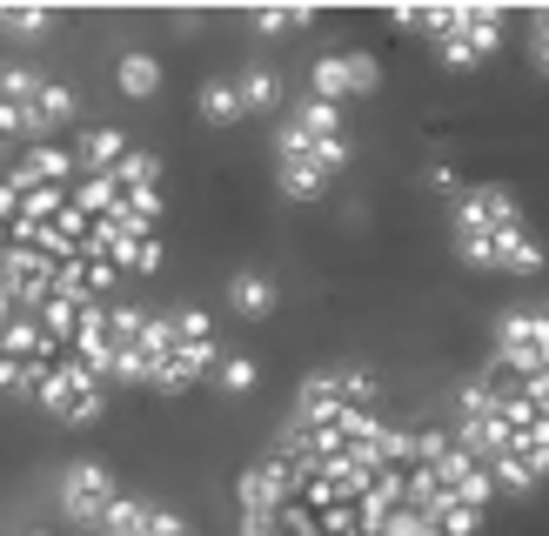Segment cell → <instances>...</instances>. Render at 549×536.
<instances>
[{
  "instance_id": "15",
  "label": "cell",
  "mask_w": 549,
  "mask_h": 536,
  "mask_svg": "<svg viewBox=\"0 0 549 536\" xmlns=\"http://www.w3.org/2000/svg\"><path fill=\"white\" fill-rule=\"evenodd\" d=\"M228 295H235V309H242V315H268V309H275V289H268L262 275H235V289H228Z\"/></svg>"
},
{
  "instance_id": "13",
  "label": "cell",
  "mask_w": 549,
  "mask_h": 536,
  "mask_svg": "<svg viewBox=\"0 0 549 536\" xmlns=\"http://www.w3.org/2000/svg\"><path fill=\"white\" fill-rule=\"evenodd\" d=\"M201 121H215V128L242 121V94H235V81H215V88H201Z\"/></svg>"
},
{
  "instance_id": "16",
  "label": "cell",
  "mask_w": 549,
  "mask_h": 536,
  "mask_svg": "<svg viewBox=\"0 0 549 536\" xmlns=\"http://www.w3.org/2000/svg\"><path fill=\"white\" fill-rule=\"evenodd\" d=\"M436 54H442V67H456V74H469V67H483V61H489V54L469 41V34H449V41H436Z\"/></svg>"
},
{
  "instance_id": "1",
  "label": "cell",
  "mask_w": 549,
  "mask_h": 536,
  "mask_svg": "<svg viewBox=\"0 0 549 536\" xmlns=\"http://www.w3.org/2000/svg\"><path fill=\"white\" fill-rule=\"evenodd\" d=\"M496 369H503V376H543L549 369V329H543V315L536 309H509L503 322H496Z\"/></svg>"
},
{
  "instance_id": "4",
  "label": "cell",
  "mask_w": 549,
  "mask_h": 536,
  "mask_svg": "<svg viewBox=\"0 0 549 536\" xmlns=\"http://www.w3.org/2000/svg\"><path fill=\"white\" fill-rule=\"evenodd\" d=\"M449 222H469V228H523V208H516V195H509V188L483 181V188H469V195L456 201V215H449Z\"/></svg>"
},
{
  "instance_id": "2",
  "label": "cell",
  "mask_w": 549,
  "mask_h": 536,
  "mask_svg": "<svg viewBox=\"0 0 549 536\" xmlns=\"http://www.w3.org/2000/svg\"><path fill=\"white\" fill-rule=\"evenodd\" d=\"M114 496H121V483H114L101 463H74L61 476V510H67V523H88V530H94V523L108 516Z\"/></svg>"
},
{
  "instance_id": "7",
  "label": "cell",
  "mask_w": 549,
  "mask_h": 536,
  "mask_svg": "<svg viewBox=\"0 0 549 536\" xmlns=\"http://www.w3.org/2000/svg\"><path fill=\"white\" fill-rule=\"evenodd\" d=\"M61 121H74V94L41 81V94L27 101V134H47V128H61Z\"/></svg>"
},
{
  "instance_id": "10",
  "label": "cell",
  "mask_w": 549,
  "mask_h": 536,
  "mask_svg": "<svg viewBox=\"0 0 549 536\" xmlns=\"http://www.w3.org/2000/svg\"><path fill=\"white\" fill-rule=\"evenodd\" d=\"M235 94H242V114H275V101H282V81H275L268 67H248L242 81H235Z\"/></svg>"
},
{
  "instance_id": "19",
  "label": "cell",
  "mask_w": 549,
  "mask_h": 536,
  "mask_svg": "<svg viewBox=\"0 0 549 536\" xmlns=\"http://www.w3.org/2000/svg\"><path fill=\"white\" fill-rule=\"evenodd\" d=\"M529 67H536V74H543V81H549V41H543V34L529 41Z\"/></svg>"
},
{
  "instance_id": "17",
  "label": "cell",
  "mask_w": 549,
  "mask_h": 536,
  "mask_svg": "<svg viewBox=\"0 0 549 536\" xmlns=\"http://www.w3.org/2000/svg\"><path fill=\"white\" fill-rule=\"evenodd\" d=\"M308 21H315L308 7H295V14H288V7H268V14H255V34H295V27H308Z\"/></svg>"
},
{
  "instance_id": "6",
  "label": "cell",
  "mask_w": 549,
  "mask_h": 536,
  "mask_svg": "<svg viewBox=\"0 0 549 536\" xmlns=\"http://www.w3.org/2000/svg\"><path fill=\"white\" fill-rule=\"evenodd\" d=\"M422 523H429V530H442V536H476V530H483V510H476V503H462V496H449V490H442L436 503L422 510Z\"/></svg>"
},
{
  "instance_id": "12",
  "label": "cell",
  "mask_w": 549,
  "mask_h": 536,
  "mask_svg": "<svg viewBox=\"0 0 549 536\" xmlns=\"http://www.w3.org/2000/svg\"><path fill=\"white\" fill-rule=\"evenodd\" d=\"M208 382H215L221 396H248V389L262 382V369H255L248 356H221V362H215V376H208Z\"/></svg>"
},
{
  "instance_id": "14",
  "label": "cell",
  "mask_w": 549,
  "mask_h": 536,
  "mask_svg": "<svg viewBox=\"0 0 549 536\" xmlns=\"http://www.w3.org/2000/svg\"><path fill=\"white\" fill-rule=\"evenodd\" d=\"M121 88L128 94H154L161 88V61H154V54H121Z\"/></svg>"
},
{
  "instance_id": "18",
  "label": "cell",
  "mask_w": 549,
  "mask_h": 536,
  "mask_svg": "<svg viewBox=\"0 0 549 536\" xmlns=\"http://www.w3.org/2000/svg\"><path fill=\"white\" fill-rule=\"evenodd\" d=\"M0 27H7V34H47V27H54V14H21V7H7V14H0Z\"/></svg>"
},
{
  "instance_id": "3",
  "label": "cell",
  "mask_w": 549,
  "mask_h": 536,
  "mask_svg": "<svg viewBox=\"0 0 549 536\" xmlns=\"http://www.w3.org/2000/svg\"><path fill=\"white\" fill-rule=\"evenodd\" d=\"M295 490H302V483H295L282 463H268V456H262V463H248V469H242V490H235V503H242L248 523H268V516L282 510Z\"/></svg>"
},
{
  "instance_id": "20",
  "label": "cell",
  "mask_w": 549,
  "mask_h": 536,
  "mask_svg": "<svg viewBox=\"0 0 549 536\" xmlns=\"http://www.w3.org/2000/svg\"><path fill=\"white\" fill-rule=\"evenodd\" d=\"M242 536H275V523H248L242 516Z\"/></svg>"
},
{
  "instance_id": "5",
  "label": "cell",
  "mask_w": 549,
  "mask_h": 536,
  "mask_svg": "<svg viewBox=\"0 0 549 536\" xmlns=\"http://www.w3.org/2000/svg\"><path fill=\"white\" fill-rule=\"evenodd\" d=\"M549 248L529 228H496V275H543Z\"/></svg>"
},
{
  "instance_id": "9",
  "label": "cell",
  "mask_w": 549,
  "mask_h": 536,
  "mask_svg": "<svg viewBox=\"0 0 549 536\" xmlns=\"http://www.w3.org/2000/svg\"><path fill=\"white\" fill-rule=\"evenodd\" d=\"M342 54V81H349V101H362V94L382 88V61L375 54H362V47H335Z\"/></svg>"
},
{
  "instance_id": "11",
  "label": "cell",
  "mask_w": 549,
  "mask_h": 536,
  "mask_svg": "<svg viewBox=\"0 0 549 536\" xmlns=\"http://www.w3.org/2000/svg\"><path fill=\"white\" fill-rule=\"evenodd\" d=\"M121 155H128V141H121L114 128H101V134H88V141H81V155H74V168H88V175H108V168H114Z\"/></svg>"
},
{
  "instance_id": "21",
  "label": "cell",
  "mask_w": 549,
  "mask_h": 536,
  "mask_svg": "<svg viewBox=\"0 0 549 536\" xmlns=\"http://www.w3.org/2000/svg\"><path fill=\"white\" fill-rule=\"evenodd\" d=\"M536 315H543V329H549V302H543V309H536Z\"/></svg>"
},
{
  "instance_id": "8",
  "label": "cell",
  "mask_w": 549,
  "mask_h": 536,
  "mask_svg": "<svg viewBox=\"0 0 549 536\" xmlns=\"http://www.w3.org/2000/svg\"><path fill=\"white\" fill-rule=\"evenodd\" d=\"M288 121H295L308 141H335V134H349V128H342V108H335V101H315V94H308V101L288 114Z\"/></svg>"
}]
</instances>
